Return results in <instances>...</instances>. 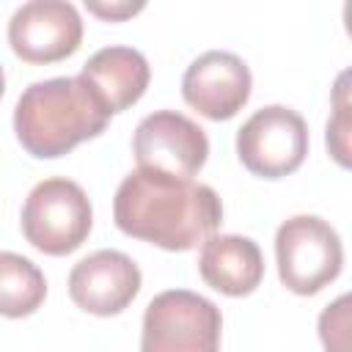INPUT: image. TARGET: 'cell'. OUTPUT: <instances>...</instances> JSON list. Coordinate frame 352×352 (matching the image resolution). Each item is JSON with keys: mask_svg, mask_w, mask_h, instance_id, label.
Segmentation results:
<instances>
[{"mask_svg": "<svg viewBox=\"0 0 352 352\" xmlns=\"http://www.w3.org/2000/svg\"><path fill=\"white\" fill-rule=\"evenodd\" d=\"M116 226L162 250H192L223 223L220 195L201 182L135 168L113 198Z\"/></svg>", "mask_w": 352, "mask_h": 352, "instance_id": "cell-1", "label": "cell"}, {"mask_svg": "<svg viewBox=\"0 0 352 352\" xmlns=\"http://www.w3.org/2000/svg\"><path fill=\"white\" fill-rule=\"evenodd\" d=\"M102 96L77 77L30 82L14 107V132L22 148L38 160L69 154L82 140L99 138L110 121Z\"/></svg>", "mask_w": 352, "mask_h": 352, "instance_id": "cell-2", "label": "cell"}, {"mask_svg": "<svg viewBox=\"0 0 352 352\" xmlns=\"http://www.w3.org/2000/svg\"><path fill=\"white\" fill-rule=\"evenodd\" d=\"M19 223L25 239L36 250L47 256H66L88 239L94 209L77 182L52 176L28 192Z\"/></svg>", "mask_w": 352, "mask_h": 352, "instance_id": "cell-3", "label": "cell"}, {"mask_svg": "<svg viewBox=\"0 0 352 352\" xmlns=\"http://www.w3.org/2000/svg\"><path fill=\"white\" fill-rule=\"evenodd\" d=\"M280 283L294 294H316L330 286L344 267L338 231L316 214H294L275 234Z\"/></svg>", "mask_w": 352, "mask_h": 352, "instance_id": "cell-4", "label": "cell"}, {"mask_svg": "<svg viewBox=\"0 0 352 352\" xmlns=\"http://www.w3.org/2000/svg\"><path fill=\"white\" fill-rule=\"evenodd\" d=\"M223 316L204 294L160 292L143 314L140 352H220Z\"/></svg>", "mask_w": 352, "mask_h": 352, "instance_id": "cell-5", "label": "cell"}, {"mask_svg": "<svg viewBox=\"0 0 352 352\" xmlns=\"http://www.w3.org/2000/svg\"><path fill=\"white\" fill-rule=\"evenodd\" d=\"M308 154V124L286 104L256 110L236 129L239 162L261 179H283L294 173Z\"/></svg>", "mask_w": 352, "mask_h": 352, "instance_id": "cell-6", "label": "cell"}, {"mask_svg": "<svg viewBox=\"0 0 352 352\" xmlns=\"http://www.w3.org/2000/svg\"><path fill=\"white\" fill-rule=\"evenodd\" d=\"M132 154L140 170L192 179L209 157V138L184 113L157 110L138 124Z\"/></svg>", "mask_w": 352, "mask_h": 352, "instance_id": "cell-7", "label": "cell"}, {"mask_svg": "<svg viewBox=\"0 0 352 352\" xmlns=\"http://www.w3.org/2000/svg\"><path fill=\"white\" fill-rule=\"evenodd\" d=\"M82 19L66 0H30L8 19V44L25 63H58L77 52Z\"/></svg>", "mask_w": 352, "mask_h": 352, "instance_id": "cell-8", "label": "cell"}, {"mask_svg": "<svg viewBox=\"0 0 352 352\" xmlns=\"http://www.w3.org/2000/svg\"><path fill=\"white\" fill-rule=\"evenodd\" d=\"M250 88L253 77L248 63L226 50H209L198 55L182 77L184 102L209 121L234 118L248 104Z\"/></svg>", "mask_w": 352, "mask_h": 352, "instance_id": "cell-9", "label": "cell"}, {"mask_svg": "<svg viewBox=\"0 0 352 352\" xmlns=\"http://www.w3.org/2000/svg\"><path fill=\"white\" fill-rule=\"evenodd\" d=\"M140 270L121 250H96L69 272V297L94 316L121 314L140 292Z\"/></svg>", "mask_w": 352, "mask_h": 352, "instance_id": "cell-10", "label": "cell"}, {"mask_svg": "<svg viewBox=\"0 0 352 352\" xmlns=\"http://www.w3.org/2000/svg\"><path fill=\"white\" fill-rule=\"evenodd\" d=\"M198 272L206 286L228 297H245L264 278V256L250 236L214 234L201 245Z\"/></svg>", "mask_w": 352, "mask_h": 352, "instance_id": "cell-11", "label": "cell"}, {"mask_svg": "<svg viewBox=\"0 0 352 352\" xmlns=\"http://www.w3.org/2000/svg\"><path fill=\"white\" fill-rule=\"evenodd\" d=\"M80 77L102 96L110 113H124L146 94L151 69L143 52L116 44V47L96 50L85 60Z\"/></svg>", "mask_w": 352, "mask_h": 352, "instance_id": "cell-12", "label": "cell"}, {"mask_svg": "<svg viewBox=\"0 0 352 352\" xmlns=\"http://www.w3.org/2000/svg\"><path fill=\"white\" fill-rule=\"evenodd\" d=\"M47 297L44 272L25 256L0 250V316L22 319L41 308Z\"/></svg>", "mask_w": 352, "mask_h": 352, "instance_id": "cell-13", "label": "cell"}, {"mask_svg": "<svg viewBox=\"0 0 352 352\" xmlns=\"http://www.w3.org/2000/svg\"><path fill=\"white\" fill-rule=\"evenodd\" d=\"M346 82H349V72H341L336 80V91H333V107L336 110H333V118L327 121V148L341 168H349V132H352Z\"/></svg>", "mask_w": 352, "mask_h": 352, "instance_id": "cell-14", "label": "cell"}, {"mask_svg": "<svg viewBox=\"0 0 352 352\" xmlns=\"http://www.w3.org/2000/svg\"><path fill=\"white\" fill-rule=\"evenodd\" d=\"M319 338L324 352H349V294H341L319 314Z\"/></svg>", "mask_w": 352, "mask_h": 352, "instance_id": "cell-15", "label": "cell"}, {"mask_svg": "<svg viewBox=\"0 0 352 352\" xmlns=\"http://www.w3.org/2000/svg\"><path fill=\"white\" fill-rule=\"evenodd\" d=\"M146 3H129V0H118V3H96V0H85V8L102 19H110V22H121V19H129L135 16L138 11H143Z\"/></svg>", "mask_w": 352, "mask_h": 352, "instance_id": "cell-16", "label": "cell"}, {"mask_svg": "<svg viewBox=\"0 0 352 352\" xmlns=\"http://www.w3.org/2000/svg\"><path fill=\"white\" fill-rule=\"evenodd\" d=\"M3 91H6V74H3V66H0V99H3Z\"/></svg>", "mask_w": 352, "mask_h": 352, "instance_id": "cell-17", "label": "cell"}]
</instances>
